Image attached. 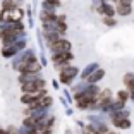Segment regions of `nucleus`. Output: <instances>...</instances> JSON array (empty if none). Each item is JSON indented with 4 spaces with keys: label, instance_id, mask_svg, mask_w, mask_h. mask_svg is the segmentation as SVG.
Wrapping results in <instances>:
<instances>
[{
    "label": "nucleus",
    "instance_id": "nucleus-11",
    "mask_svg": "<svg viewBox=\"0 0 134 134\" xmlns=\"http://www.w3.org/2000/svg\"><path fill=\"white\" fill-rule=\"evenodd\" d=\"M114 124L117 127H120V129H129V127H131V120L127 117H124V119H114Z\"/></svg>",
    "mask_w": 134,
    "mask_h": 134
},
{
    "label": "nucleus",
    "instance_id": "nucleus-9",
    "mask_svg": "<svg viewBox=\"0 0 134 134\" xmlns=\"http://www.w3.org/2000/svg\"><path fill=\"white\" fill-rule=\"evenodd\" d=\"M115 12H117L119 16H129L131 12H132V9H131V4L119 2V4H117V9H115Z\"/></svg>",
    "mask_w": 134,
    "mask_h": 134
},
{
    "label": "nucleus",
    "instance_id": "nucleus-5",
    "mask_svg": "<svg viewBox=\"0 0 134 134\" xmlns=\"http://www.w3.org/2000/svg\"><path fill=\"white\" fill-rule=\"evenodd\" d=\"M24 47H26V41L21 40V41H17V43H12V45H9V47H5L4 52H2V55H4V57H12V55H16L17 52H19L21 48H24Z\"/></svg>",
    "mask_w": 134,
    "mask_h": 134
},
{
    "label": "nucleus",
    "instance_id": "nucleus-8",
    "mask_svg": "<svg viewBox=\"0 0 134 134\" xmlns=\"http://www.w3.org/2000/svg\"><path fill=\"white\" fill-rule=\"evenodd\" d=\"M38 77H41L38 72H23V74L19 76V83L24 84V83H29V81H35V79H38Z\"/></svg>",
    "mask_w": 134,
    "mask_h": 134
},
{
    "label": "nucleus",
    "instance_id": "nucleus-14",
    "mask_svg": "<svg viewBox=\"0 0 134 134\" xmlns=\"http://www.w3.org/2000/svg\"><path fill=\"white\" fill-rule=\"evenodd\" d=\"M117 98L120 100V102H126L127 98H131V93L127 90H120V91H119V95H117Z\"/></svg>",
    "mask_w": 134,
    "mask_h": 134
},
{
    "label": "nucleus",
    "instance_id": "nucleus-15",
    "mask_svg": "<svg viewBox=\"0 0 134 134\" xmlns=\"http://www.w3.org/2000/svg\"><path fill=\"white\" fill-rule=\"evenodd\" d=\"M84 134H100L98 129H96V126H88L86 129H84Z\"/></svg>",
    "mask_w": 134,
    "mask_h": 134
},
{
    "label": "nucleus",
    "instance_id": "nucleus-3",
    "mask_svg": "<svg viewBox=\"0 0 134 134\" xmlns=\"http://www.w3.org/2000/svg\"><path fill=\"white\" fill-rule=\"evenodd\" d=\"M45 88V81L41 77L35 79V81H29V83H24L23 84V91L24 93H36V91L43 90Z\"/></svg>",
    "mask_w": 134,
    "mask_h": 134
},
{
    "label": "nucleus",
    "instance_id": "nucleus-1",
    "mask_svg": "<svg viewBox=\"0 0 134 134\" xmlns=\"http://www.w3.org/2000/svg\"><path fill=\"white\" fill-rule=\"evenodd\" d=\"M74 59V55L71 53V50L67 52H59V53H52V62L55 64V67L59 71H62L65 65H69V62Z\"/></svg>",
    "mask_w": 134,
    "mask_h": 134
},
{
    "label": "nucleus",
    "instance_id": "nucleus-16",
    "mask_svg": "<svg viewBox=\"0 0 134 134\" xmlns=\"http://www.w3.org/2000/svg\"><path fill=\"white\" fill-rule=\"evenodd\" d=\"M105 24L107 26H115V19L114 17H107L105 16Z\"/></svg>",
    "mask_w": 134,
    "mask_h": 134
},
{
    "label": "nucleus",
    "instance_id": "nucleus-2",
    "mask_svg": "<svg viewBox=\"0 0 134 134\" xmlns=\"http://www.w3.org/2000/svg\"><path fill=\"white\" fill-rule=\"evenodd\" d=\"M77 76V67H74V65H65L60 71V83H64V84H71L72 83V79Z\"/></svg>",
    "mask_w": 134,
    "mask_h": 134
},
{
    "label": "nucleus",
    "instance_id": "nucleus-10",
    "mask_svg": "<svg viewBox=\"0 0 134 134\" xmlns=\"http://www.w3.org/2000/svg\"><path fill=\"white\" fill-rule=\"evenodd\" d=\"M43 35H45V40H47V43H48V45H52L53 41H57L59 38H62V35H60L59 31H55V29H50V31H45Z\"/></svg>",
    "mask_w": 134,
    "mask_h": 134
},
{
    "label": "nucleus",
    "instance_id": "nucleus-12",
    "mask_svg": "<svg viewBox=\"0 0 134 134\" xmlns=\"http://www.w3.org/2000/svg\"><path fill=\"white\" fill-rule=\"evenodd\" d=\"M124 84H126V88L129 91H134V74H132V72L126 74V77H124Z\"/></svg>",
    "mask_w": 134,
    "mask_h": 134
},
{
    "label": "nucleus",
    "instance_id": "nucleus-6",
    "mask_svg": "<svg viewBox=\"0 0 134 134\" xmlns=\"http://www.w3.org/2000/svg\"><path fill=\"white\" fill-rule=\"evenodd\" d=\"M98 12L105 14L107 17H112L115 14V9H114V5H110L108 2H102V4L98 5Z\"/></svg>",
    "mask_w": 134,
    "mask_h": 134
},
{
    "label": "nucleus",
    "instance_id": "nucleus-13",
    "mask_svg": "<svg viewBox=\"0 0 134 134\" xmlns=\"http://www.w3.org/2000/svg\"><path fill=\"white\" fill-rule=\"evenodd\" d=\"M96 69H98V65H96V64H90V65H88L86 69L83 71V74H81V79H86L88 76H90L93 71H96Z\"/></svg>",
    "mask_w": 134,
    "mask_h": 134
},
{
    "label": "nucleus",
    "instance_id": "nucleus-7",
    "mask_svg": "<svg viewBox=\"0 0 134 134\" xmlns=\"http://www.w3.org/2000/svg\"><path fill=\"white\" fill-rule=\"evenodd\" d=\"M103 76H105V71H103V69H96V72L93 71L86 79H88V83H90V84H95V83H98L100 79H103Z\"/></svg>",
    "mask_w": 134,
    "mask_h": 134
},
{
    "label": "nucleus",
    "instance_id": "nucleus-4",
    "mask_svg": "<svg viewBox=\"0 0 134 134\" xmlns=\"http://www.w3.org/2000/svg\"><path fill=\"white\" fill-rule=\"evenodd\" d=\"M71 50V43L67 41L65 38H59L57 41H53V43L50 45V52L52 53H59V52H67Z\"/></svg>",
    "mask_w": 134,
    "mask_h": 134
}]
</instances>
